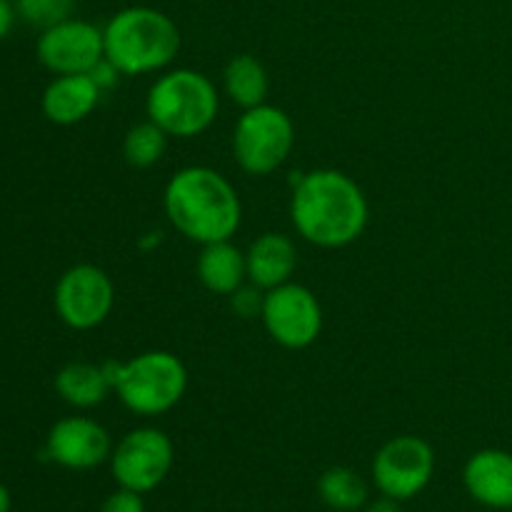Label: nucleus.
<instances>
[{
	"mask_svg": "<svg viewBox=\"0 0 512 512\" xmlns=\"http://www.w3.org/2000/svg\"><path fill=\"white\" fill-rule=\"evenodd\" d=\"M165 148H168V133L153 120L133 125L123 140V155L133 168H153L165 155Z\"/></svg>",
	"mask_w": 512,
	"mask_h": 512,
	"instance_id": "nucleus-20",
	"label": "nucleus"
},
{
	"mask_svg": "<svg viewBox=\"0 0 512 512\" xmlns=\"http://www.w3.org/2000/svg\"><path fill=\"white\" fill-rule=\"evenodd\" d=\"M370 208L363 188L335 168L300 175L290 198V220L303 240L335 250L353 245L368 228Z\"/></svg>",
	"mask_w": 512,
	"mask_h": 512,
	"instance_id": "nucleus-1",
	"label": "nucleus"
},
{
	"mask_svg": "<svg viewBox=\"0 0 512 512\" xmlns=\"http://www.w3.org/2000/svg\"><path fill=\"white\" fill-rule=\"evenodd\" d=\"M435 473V453L418 435H398L375 453L373 480L385 498L410 500L428 488Z\"/></svg>",
	"mask_w": 512,
	"mask_h": 512,
	"instance_id": "nucleus-9",
	"label": "nucleus"
},
{
	"mask_svg": "<svg viewBox=\"0 0 512 512\" xmlns=\"http://www.w3.org/2000/svg\"><path fill=\"white\" fill-rule=\"evenodd\" d=\"M318 493L328 508L340 512H353L368 503V485L355 470L335 465L325 470L318 480Z\"/></svg>",
	"mask_w": 512,
	"mask_h": 512,
	"instance_id": "nucleus-19",
	"label": "nucleus"
},
{
	"mask_svg": "<svg viewBox=\"0 0 512 512\" xmlns=\"http://www.w3.org/2000/svg\"><path fill=\"white\" fill-rule=\"evenodd\" d=\"M163 208L170 225L200 245L233 240L243 220V203L223 173L205 165H188L168 180Z\"/></svg>",
	"mask_w": 512,
	"mask_h": 512,
	"instance_id": "nucleus-2",
	"label": "nucleus"
},
{
	"mask_svg": "<svg viewBox=\"0 0 512 512\" xmlns=\"http://www.w3.org/2000/svg\"><path fill=\"white\" fill-rule=\"evenodd\" d=\"M88 75L95 80V85H98L100 90H108V88H113L115 83H118V78L123 73H120V70L115 68V65L110 63L108 58H103L98 65H93V70H90Z\"/></svg>",
	"mask_w": 512,
	"mask_h": 512,
	"instance_id": "nucleus-24",
	"label": "nucleus"
},
{
	"mask_svg": "<svg viewBox=\"0 0 512 512\" xmlns=\"http://www.w3.org/2000/svg\"><path fill=\"white\" fill-rule=\"evenodd\" d=\"M195 273L205 290L230 298L248 280V260L243 250L233 245V240H220V243L203 245Z\"/></svg>",
	"mask_w": 512,
	"mask_h": 512,
	"instance_id": "nucleus-16",
	"label": "nucleus"
},
{
	"mask_svg": "<svg viewBox=\"0 0 512 512\" xmlns=\"http://www.w3.org/2000/svg\"><path fill=\"white\" fill-rule=\"evenodd\" d=\"M103 90L95 85L88 73L80 75H58L50 80L48 88L43 90L40 108L45 118L55 125H75L88 118L95 108Z\"/></svg>",
	"mask_w": 512,
	"mask_h": 512,
	"instance_id": "nucleus-14",
	"label": "nucleus"
},
{
	"mask_svg": "<svg viewBox=\"0 0 512 512\" xmlns=\"http://www.w3.org/2000/svg\"><path fill=\"white\" fill-rule=\"evenodd\" d=\"M113 305V280L98 265H73L55 285V313L73 330H93L103 325Z\"/></svg>",
	"mask_w": 512,
	"mask_h": 512,
	"instance_id": "nucleus-8",
	"label": "nucleus"
},
{
	"mask_svg": "<svg viewBox=\"0 0 512 512\" xmlns=\"http://www.w3.org/2000/svg\"><path fill=\"white\" fill-rule=\"evenodd\" d=\"M260 318L270 338L288 350L310 348L323 330L318 298L313 290L293 280L265 290Z\"/></svg>",
	"mask_w": 512,
	"mask_h": 512,
	"instance_id": "nucleus-7",
	"label": "nucleus"
},
{
	"mask_svg": "<svg viewBox=\"0 0 512 512\" xmlns=\"http://www.w3.org/2000/svg\"><path fill=\"white\" fill-rule=\"evenodd\" d=\"M463 483L475 503L493 510L512 508V455L488 448L475 453L463 470Z\"/></svg>",
	"mask_w": 512,
	"mask_h": 512,
	"instance_id": "nucleus-13",
	"label": "nucleus"
},
{
	"mask_svg": "<svg viewBox=\"0 0 512 512\" xmlns=\"http://www.w3.org/2000/svg\"><path fill=\"white\" fill-rule=\"evenodd\" d=\"M223 88L225 95L243 110L263 105L270 90L268 70H265V65L255 55L240 53L230 58L228 65H225Z\"/></svg>",
	"mask_w": 512,
	"mask_h": 512,
	"instance_id": "nucleus-18",
	"label": "nucleus"
},
{
	"mask_svg": "<svg viewBox=\"0 0 512 512\" xmlns=\"http://www.w3.org/2000/svg\"><path fill=\"white\" fill-rule=\"evenodd\" d=\"M100 512H145V505H143V498H140V493H135V490H128V488H120L115 490L113 495L105 498Z\"/></svg>",
	"mask_w": 512,
	"mask_h": 512,
	"instance_id": "nucleus-23",
	"label": "nucleus"
},
{
	"mask_svg": "<svg viewBox=\"0 0 512 512\" xmlns=\"http://www.w3.org/2000/svg\"><path fill=\"white\" fill-rule=\"evenodd\" d=\"M365 512H403V510H400L398 500L380 498V500H375V503H370L368 510H365Z\"/></svg>",
	"mask_w": 512,
	"mask_h": 512,
	"instance_id": "nucleus-26",
	"label": "nucleus"
},
{
	"mask_svg": "<svg viewBox=\"0 0 512 512\" xmlns=\"http://www.w3.org/2000/svg\"><path fill=\"white\" fill-rule=\"evenodd\" d=\"M55 390L68 405L88 410L103 403L113 393V380H110L105 365L68 363L55 375Z\"/></svg>",
	"mask_w": 512,
	"mask_h": 512,
	"instance_id": "nucleus-17",
	"label": "nucleus"
},
{
	"mask_svg": "<svg viewBox=\"0 0 512 512\" xmlns=\"http://www.w3.org/2000/svg\"><path fill=\"white\" fill-rule=\"evenodd\" d=\"M248 260V280L260 290L278 288L293 280L298 268V248L283 233H263L253 240L245 253Z\"/></svg>",
	"mask_w": 512,
	"mask_h": 512,
	"instance_id": "nucleus-15",
	"label": "nucleus"
},
{
	"mask_svg": "<svg viewBox=\"0 0 512 512\" xmlns=\"http://www.w3.org/2000/svg\"><path fill=\"white\" fill-rule=\"evenodd\" d=\"M293 145V120L278 105H255L235 123L233 155L248 175L275 173L288 160Z\"/></svg>",
	"mask_w": 512,
	"mask_h": 512,
	"instance_id": "nucleus-6",
	"label": "nucleus"
},
{
	"mask_svg": "<svg viewBox=\"0 0 512 512\" xmlns=\"http://www.w3.org/2000/svg\"><path fill=\"white\" fill-rule=\"evenodd\" d=\"M263 295L260 293L258 285L250 283V288H240L235 290L233 295H230V303H233L235 313L243 315V318H253V315H260V310H263Z\"/></svg>",
	"mask_w": 512,
	"mask_h": 512,
	"instance_id": "nucleus-22",
	"label": "nucleus"
},
{
	"mask_svg": "<svg viewBox=\"0 0 512 512\" xmlns=\"http://www.w3.org/2000/svg\"><path fill=\"white\" fill-rule=\"evenodd\" d=\"M15 8L25 23L45 30L73 18L75 0H15Z\"/></svg>",
	"mask_w": 512,
	"mask_h": 512,
	"instance_id": "nucleus-21",
	"label": "nucleus"
},
{
	"mask_svg": "<svg viewBox=\"0 0 512 512\" xmlns=\"http://www.w3.org/2000/svg\"><path fill=\"white\" fill-rule=\"evenodd\" d=\"M218 88L205 73L175 68L160 75L148 90V120L173 138H195L218 118Z\"/></svg>",
	"mask_w": 512,
	"mask_h": 512,
	"instance_id": "nucleus-4",
	"label": "nucleus"
},
{
	"mask_svg": "<svg viewBox=\"0 0 512 512\" xmlns=\"http://www.w3.org/2000/svg\"><path fill=\"white\" fill-rule=\"evenodd\" d=\"M173 443L158 428L130 430L110 455L113 478L120 488L150 493L168 478L173 468Z\"/></svg>",
	"mask_w": 512,
	"mask_h": 512,
	"instance_id": "nucleus-10",
	"label": "nucleus"
},
{
	"mask_svg": "<svg viewBox=\"0 0 512 512\" xmlns=\"http://www.w3.org/2000/svg\"><path fill=\"white\" fill-rule=\"evenodd\" d=\"M15 15H18V8L13 5V0H0V40L8 38L13 30Z\"/></svg>",
	"mask_w": 512,
	"mask_h": 512,
	"instance_id": "nucleus-25",
	"label": "nucleus"
},
{
	"mask_svg": "<svg viewBox=\"0 0 512 512\" xmlns=\"http://www.w3.org/2000/svg\"><path fill=\"white\" fill-rule=\"evenodd\" d=\"M35 53L55 75L90 73L105 58L103 30L88 20L68 18L40 33Z\"/></svg>",
	"mask_w": 512,
	"mask_h": 512,
	"instance_id": "nucleus-11",
	"label": "nucleus"
},
{
	"mask_svg": "<svg viewBox=\"0 0 512 512\" xmlns=\"http://www.w3.org/2000/svg\"><path fill=\"white\" fill-rule=\"evenodd\" d=\"M105 370L120 403L143 418L173 410L188 390V370L168 350H148L128 363H105Z\"/></svg>",
	"mask_w": 512,
	"mask_h": 512,
	"instance_id": "nucleus-5",
	"label": "nucleus"
},
{
	"mask_svg": "<svg viewBox=\"0 0 512 512\" xmlns=\"http://www.w3.org/2000/svg\"><path fill=\"white\" fill-rule=\"evenodd\" d=\"M45 453L68 470H93L113 455L110 433L93 418L70 415L50 428Z\"/></svg>",
	"mask_w": 512,
	"mask_h": 512,
	"instance_id": "nucleus-12",
	"label": "nucleus"
},
{
	"mask_svg": "<svg viewBox=\"0 0 512 512\" xmlns=\"http://www.w3.org/2000/svg\"><path fill=\"white\" fill-rule=\"evenodd\" d=\"M10 505H13V498H10V490L0 483V512H10Z\"/></svg>",
	"mask_w": 512,
	"mask_h": 512,
	"instance_id": "nucleus-27",
	"label": "nucleus"
},
{
	"mask_svg": "<svg viewBox=\"0 0 512 512\" xmlns=\"http://www.w3.org/2000/svg\"><path fill=\"white\" fill-rule=\"evenodd\" d=\"M105 58L123 75L158 73L180 53V28L163 10L130 5L103 28Z\"/></svg>",
	"mask_w": 512,
	"mask_h": 512,
	"instance_id": "nucleus-3",
	"label": "nucleus"
}]
</instances>
